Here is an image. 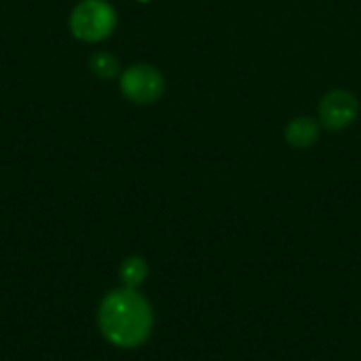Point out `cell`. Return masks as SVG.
I'll return each instance as SVG.
<instances>
[{"label": "cell", "mask_w": 361, "mask_h": 361, "mask_svg": "<svg viewBox=\"0 0 361 361\" xmlns=\"http://www.w3.org/2000/svg\"><path fill=\"white\" fill-rule=\"evenodd\" d=\"M91 68H93V72H95L97 76L110 78V76L116 74L118 61H116L110 53H95V55L91 57Z\"/></svg>", "instance_id": "7"}, {"label": "cell", "mask_w": 361, "mask_h": 361, "mask_svg": "<svg viewBox=\"0 0 361 361\" xmlns=\"http://www.w3.org/2000/svg\"><path fill=\"white\" fill-rule=\"evenodd\" d=\"M148 275V267L142 258L133 256V258H127L121 267V279L127 288H135L140 286Z\"/></svg>", "instance_id": "6"}, {"label": "cell", "mask_w": 361, "mask_h": 361, "mask_svg": "<svg viewBox=\"0 0 361 361\" xmlns=\"http://www.w3.org/2000/svg\"><path fill=\"white\" fill-rule=\"evenodd\" d=\"M360 112V104L355 99V95L347 93V91H332L324 97L322 106H319V114H322V123L328 129H345L349 127L355 116Z\"/></svg>", "instance_id": "4"}, {"label": "cell", "mask_w": 361, "mask_h": 361, "mask_svg": "<svg viewBox=\"0 0 361 361\" xmlns=\"http://www.w3.org/2000/svg\"><path fill=\"white\" fill-rule=\"evenodd\" d=\"M102 334L116 347L133 349L146 343L152 330V309L133 288L108 294L99 307Z\"/></svg>", "instance_id": "1"}, {"label": "cell", "mask_w": 361, "mask_h": 361, "mask_svg": "<svg viewBox=\"0 0 361 361\" xmlns=\"http://www.w3.org/2000/svg\"><path fill=\"white\" fill-rule=\"evenodd\" d=\"M121 89L135 104H152L163 93V76L152 66H133L123 74Z\"/></svg>", "instance_id": "3"}, {"label": "cell", "mask_w": 361, "mask_h": 361, "mask_svg": "<svg viewBox=\"0 0 361 361\" xmlns=\"http://www.w3.org/2000/svg\"><path fill=\"white\" fill-rule=\"evenodd\" d=\"M286 137L292 146L296 148H307L311 144L317 142L319 137V127L315 121L302 116V118H296L288 125V131H286Z\"/></svg>", "instance_id": "5"}, {"label": "cell", "mask_w": 361, "mask_h": 361, "mask_svg": "<svg viewBox=\"0 0 361 361\" xmlns=\"http://www.w3.org/2000/svg\"><path fill=\"white\" fill-rule=\"evenodd\" d=\"M70 25L76 38L95 42L112 34L116 25V15L114 8L104 0H85L74 8Z\"/></svg>", "instance_id": "2"}]
</instances>
